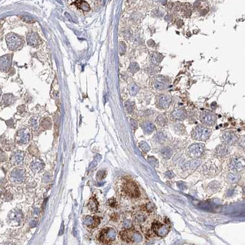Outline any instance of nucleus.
Wrapping results in <instances>:
<instances>
[{
  "mask_svg": "<svg viewBox=\"0 0 245 245\" xmlns=\"http://www.w3.org/2000/svg\"><path fill=\"white\" fill-rule=\"evenodd\" d=\"M123 194L130 198H137L140 196V192L137 185L129 179H124L121 184Z\"/></svg>",
  "mask_w": 245,
  "mask_h": 245,
  "instance_id": "f03ea898",
  "label": "nucleus"
},
{
  "mask_svg": "<svg viewBox=\"0 0 245 245\" xmlns=\"http://www.w3.org/2000/svg\"><path fill=\"white\" fill-rule=\"evenodd\" d=\"M139 146H140V148L142 150V151L144 152L145 153L149 152L150 150V146L145 142H141L139 144Z\"/></svg>",
  "mask_w": 245,
  "mask_h": 245,
  "instance_id": "cd10ccee",
  "label": "nucleus"
},
{
  "mask_svg": "<svg viewBox=\"0 0 245 245\" xmlns=\"http://www.w3.org/2000/svg\"><path fill=\"white\" fill-rule=\"evenodd\" d=\"M202 171L207 176H213L216 175L218 167L212 162H207L202 166Z\"/></svg>",
  "mask_w": 245,
  "mask_h": 245,
  "instance_id": "2eb2a0df",
  "label": "nucleus"
},
{
  "mask_svg": "<svg viewBox=\"0 0 245 245\" xmlns=\"http://www.w3.org/2000/svg\"><path fill=\"white\" fill-rule=\"evenodd\" d=\"M172 129L176 134L184 135L186 133V129L184 125L180 123H175L171 125Z\"/></svg>",
  "mask_w": 245,
  "mask_h": 245,
  "instance_id": "aec40b11",
  "label": "nucleus"
},
{
  "mask_svg": "<svg viewBox=\"0 0 245 245\" xmlns=\"http://www.w3.org/2000/svg\"><path fill=\"white\" fill-rule=\"evenodd\" d=\"M142 129L143 130V132L148 135L152 134L155 130V124L152 123V122H145L142 124Z\"/></svg>",
  "mask_w": 245,
  "mask_h": 245,
  "instance_id": "412c9836",
  "label": "nucleus"
},
{
  "mask_svg": "<svg viewBox=\"0 0 245 245\" xmlns=\"http://www.w3.org/2000/svg\"><path fill=\"white\" fill-rule=\"evenodd\" d=\"M152 228L155 234L159 237H162L168 234L170 227L167 224H162L160 221H155L152 224Z\"/></svg>",
  "mask_w": 245,
  "mask_h": 245,
  "instance_id": "6e6552de",
  "label": "nucleus"
},
{
  "mask_svg": "<svg viewBox=\"0 0 245 245\" xmlns=\"http://www.w3.org/2000/svg\"><path fill=\"white\" fill-rule=\"evenodd\" d=\"M165 176L169 178H173L175 176V174L172 171H168L165 173Z\"/></svg>",
  "mask_w": 245,
  "mask_h": 245,
  "instance_id": "f704fd0d",
  "label": "nucleus"
},
{
  "mask_svg": "<svg viewBox=\"0 0 245 245\" xmlns=\"http://www.w3.org/2000/svg\"><path fill=\"white\" fill-rule=\"evenodd\" d=\"M147 44H148V45H149L150 47H153V46L155 45V41H154L153 40H152V39L149 40L148 42H147Z\"/></svg>",
  "mask_w": 245,
  "mask_h": 245,
  "instance_id": "ea45409f",
  "label": "nucleus"
},
{
  "mask_svg": "<svg viewBox=\"0 0 245 245\" xmlns=\"http://www.w3.org/2000/svg\"><path fill=\"white\" fill-rule=\"evenodd\" d=\"M163 59V56L156 52H153L151 55V61L154 64H159Z\"/></svg>",
  "mask_w": 245,
  "mask_h": 245,
  "instance_id": "393cba45",
  "label": "nucleus"
},
{
  "mask_svg": "<svg viewBox=\"0 0 245 245\" xmlns=\"http://www.w3.org/2000/svg\"><path fill=\"white\" fill-rule=\"evenodd\" d=\"M84 223L87 227L94 228L99 225L100 223V219L97 216H85L84 219Z\"/></svg>",
  "mask_w": 245,
  "mask_h": 245,
  "instance_id": "dca6fc26",
  "label": "nucleus"
},
{
  "mask_svg": "<svg viewBox=\"0 0 245 245\" xmlns=\"http://www.w3.org/2000/svg\"><path fill=\"white\" fill-rule=\"evenodd\" d=\"M146 209L147 211L150 212V213H153V212H154L156 210V208L155 205L153 203L150 202V203L146 204Z\"/></svg>",
  "mask_w": 245,
  "mask_h": 245,
  "instance_id": "c756f323",
  "label": "nucleus"
},
{
  "mask_svg": "<svg viewBox=\"0 0 245 245\" xmlns=\"http://www.w3.org/2000/svg\"><path fill=\"white\" fill-rule=\"evenodd\" d=\"M120 236L122 240L127 243L139 242L142 240L141 235L131 228L120 232Z\"/></svg>",
  "mask_w": 245,
  "mask_h": 245,
  "instance_id": "423d86ee",
  "label": "nucleus"
},
{
  "mask_svg": "<svg viewBox=\"0 0 245 245\" xmlns=\"http://www.w3.org/2000/svg\"><path fill=\"white\" fill-rule=\"evenodd\" d=\"M156 123L158 126L160 127H164L167 125L168 123L167 117L164 115V114H161L156 119Z\"/></svg>",
  "mask_w": 245,
  "mask_h": 245,
  "instance_id": "b1692460",
  "label": "nucleus"
},
{
  "mask_svg": "<svg viewBox=\"0 0 245 245\" xmlns=\"http://www.w3.org/2000/svg\"><path fill=\"white\" fill-rule=\"evenodd\" d=\"M160 155L161 157L166 160L170 159L173 156V150L169 146H166L162 148L160 151Z\"/></svg>",
  "mask_w": 245,
  "mask_h": 245,
  "instance_id": "4be33fe9",
  "label": "nucleus"
},
{
  "mask_svg": "<svg viewBox=\"0 0 245 245\" xmlns=\"http://www.w3.org/2000/svg\"><path fill=\"white\" fill-rule=\"evenodd\" d=\"M139 69V66L137 63H132V64L130 65V70L133 72H136Z\"/></svg>",
  "mask_w": 245,
  "mask_h": 245,
  "instance_id": "473e14b6",
  "label": "nucleus"
},
{
  "mask_svg": "<svg viewBox=\"0 0 245 245\" xmlns=\"http://www.w3.org/2000/svg\"><path fill=\"white\" fill-rule=\"evenodd\" d=\"M239 138L235 133L233 131H226L222 134L221 140L224 144L228 146H232L238 143Z\"/></svg>",
  "mask_w": 245,
  "mask_h": 245,
  "instance_id": "9b49d317",
  "label": "nucleus"
},
{
  "mask_svg": "<svg viewBox=\"0 0 245 245\" xmlns=\"http://www.w3.org/2000/svg\"><path fill=\"white\" fill-rule=\"evenodd\" d=\"M126 105H127V110H128V112H129V113H131L132 112H133V109L132 108L133 107H132V106L130 105V104H126Z\"/></svg>",
  "mask_w": 245,
  "mask_h": 245,
  "instance_id": "58836bf2",
  "label": "nucleus"
},
{
  "mask_svg": "<svg viewBox=\"0 0 245 245\" xmlns=\"http://www.w3.org/2000/svg\"><path fill=\"white\" fill-rule=\"evenodd\" d=\"M228 167L232 172L238 173L245 169V159L240 155L233 156L230 159Z\"/></svg>",
  "mask_w": 245,
  "mask_h": 245,
  "instance_id": "39448f33",
  "label": "nucleus"
},
{
  "mask_svg": "<svg viewBox=\"0 0 245 245\" xmlns=\"http://www.w3.org/2000/svg\"><path fill=\"white\" fill-rule=\"evenodd\" d=\"M231 150L229 146L225 144H221L217 146L215 150V156L219 159H224L230 155Z\"/></svg>",
  "mask_w": 245,
  "mask_h": 245,
  "instance_id": "f8f14e48",
  "label": "nucleus"
},
{
  "mask_svg": "<svg viewBox=\"0 0 245 245\" xmlns=\"http://www.w3.org/2000/svg\"><path fill=\"white\" fill-rule=\"evenodd\" d=\"M170 83L171 81L169 78L163 75H158L154 78L153 80V86L155 90L162 91L168 89L170 87Z\"/></svg>",
  "mask_w": 245,
  "mask_h": 245,
  "instance_id": "0eeeda50",
  "label": "nucleus"
},
{
  "mask_svg": "<svg viewBox=\"0 0 245 245\" xmlns=\"http://www.w3.org/2000/svg\"><path fill=\"white\" fill-rule=\"evenodd\" d=\"M212 130L203 125H198L195 126L191 133V137L192 139L201 141L206 142L211 136Z\"/></svg>",
  "mask_w": 245,
  "mask_h": 245,
  "instance_id": "7ed1b4c3",
  "label": "nucleus"
},
{
  "mask_svg": "<svg viewBox=\"0 0 245 245\" xmlns=\"http://www.w3.org/2000/svg\"><path fill=\"white\" fill-rule=\"evenodd\" d=\"M221 185L218 181H213L210 182L207 187V192L208 193H210V194H213L218 191H219L221 189Z\"/></svg>",
  "mask_w": 245,
  "mask_h": 245,
  "instance_id": "f3484780",
  "label": "nucleus"
},
{
  "mask_svg": "<svg viewBox=\"0 0 245 245\" xmlns=\"http://www.w3.org/2000/svg\"><path fill=\"white\" fill-rule=\"evenodd\" d=\"M205 146L202 143H195L188 146L186 154L192 159H199L204 154Z\"/></svg>",
  "mask_w": 245,
  "mask_h": 245,
  "instance_id": "20e7f679",
  "label": "nucleus"
},
{
  "mask_svg": "<svg viewBox=\"0 0 245 245\" xmlns=\"http://www.w3.org/2000/svg\"><path fill=\"white\" fill-rule=\"evenodd\" d=\"M202 161L200 159H191L189 161L185 162L183 166L180 167L183 172L190 173L189 171H194L201 164Z\"/></svg>",
  "mask_w": 245,
  "mask_h": 245,
  "instance_id": "ddd939ff",
  "label": "nucleus"
},
{
  "mask_svg": "<svg viewBox=\"0 0 245 245\" xmlns=\"http://www.w3.org/2000/svg\"><path fill=\"white\" fill-rule=\"evenodd\" d=\"M187 112L185 109L182 107L175 108L171 113V119L175 121H183L187 117Z\"/></svg>",
  "mask_w": 245,
  "mask_h": 245,
  "instance_id": "4468645a",
  "label": "nucleus"
},
{
  "mask_svg": "<svg viewBox=\"0 0 245 245\" xmlns=\"http://www.w3.org/2000/svg\"><path fill=\"white\" fill-rule=\"evenodd\" d=\"M6 245H12V244H11V243H8V244H6Z\"/></svg>",
  "mask_w": 245,
  "mask_h": 245,
  "instance_id": "79ce46f5",
  "label": "nucleus"
},
{
  "mask_svg": "<svg viewBox=\"0 0 245 245\" xmlns=\"http://www.w3.org/2000/svg\"><path fill=\"white\" fill-rule=\"evenodd\" d=\"M155 139L159 144H164L168 141V136L164 131H159L155 134Z\"/></svg>",
  "mask_w": 245,
  "mask_h": 245,
  "instance_id": "6ab92c4d",
  "label": "nucleus"
},
{
  "mask_svg": "<svg viewBox=\"0 0 245 245\" xmlns=\"http://www.w3.org/2000/svg\"><path fill=\"white\" fill-rule=\"evenodd\" d=\"M226 182L229 184H236L237 183L240 179V176L237 173L229 172L225 176Z\"/></svg>",
  "mask_w": 245,
  "mask_h": 245,
  "instance_id": "a211bd4d",
  "label": "nucleus"
},
{
  "mask_svg": "<svg viewBox=\"0 0 245 245\" xmlns=\"http://www.w3.org/2000/svg\"><path fill=\"white\" fill-rule=\"evenodd\" d=\"M146 216L144 214L139 213H136L134 215V219L136 222L140 224V223L143 222L146 220Z\"/></svg>",
  "mask_w": 245,
  "mask_h": 245,
  "instance_id": "bb28decb",
  "label": "nucleus"
},
{
  "mask_svg": "<svg viewBox=\"0 0 245 245\" xmlns=\"http://www.w3.org/2000/svg\"><path fill=\"white\" fill-rule=\"evenodd\" d=\"M117 234L112 227H105L97 235V239L106 245H113L116 241Z\"/></svg>",
  "mask_w": 245,
  "mask_h": 245,
  "instance_id": "f257e3e1",
  "label": "nucleus"
},
{
  "mask_svg": "<svg viewBox=\"0 0 245 245\" xmlns=\"http://www.w3.org/2000/svg\"><path fill=\"white\" fill-rule=\"evenodd\" d=\"M138 87L136 85H133L130 88V92L131 93V94L133 95H135L137 94V91H138Z\"/></svg>",
  "mask_w": 245,
  "mask_h": 245,
  "instance_id": "72a5a7b5",
  "label": "nucleus"
},
{
  "mask_svg": "<svg viewBox=\"0 0 245 245\" xmlns=\"http://www.w3.org/2000/svg\"><path fill=\"white\" fill-rule=\"evenodd\" d=\"M89 210L92 213H96L98 210V202L95 198L93 197L90 199L88 204Z\"/></svg>",
  "mask_w": 245,
  "mask_h": 245,
  "instance_id": "5701e85b",
  "label": "nucleus"
},
{
  "mask_svg": "<svg viewBox=\"0 0 245 245\" xmlns=\"http://www.w3.org/2000/svg\"><path fill=\"white\" fill-rule=\"evenodd\" d=\"M243 194L245 195V188L243 189Z\"/></svg>",
  "mask_w": 245,
  "mask_h": 245,
  "instance_id": "a19ab883",
  "label": "nucleus"
},
{
  "mask_svg": "<svg viewBox=\"0 0 245 245\" xmlns=\"http://www.w3.org/2000/svg\"><path fill=\"white\" fill-rule=\"evenodd\" d=\"M237 143L240 149L245 151V135L242 136L241 137L239 138V140Z\"/></svg>",
  "mask_w": 245,
  "mask_h": 245,
  "instance_id": "c85d7f7f",
  "label": "nucleus"
},
{
  "mask_svg": "<svg viewBox=\"0 0 245 245\" xmlns=\"http://www.w3.org/2000/svg\"><path fill=\"white\" fill-rule=\"evenodd\" d=\"M200 120L204 126H212L216 123V117L210 111H204L201 113Z\"/></svg>",
  "mask_w": 245,
  "mask_h": 245,
  "instance_id": "1a4fd4ad",
  "label": "nucleus"
},
{
  "mask_svg": "<svg viewBox=\"0 0 245 245\" xmlns=\"http://www.w3.org/2000/svg\"><path fill=\"white\" fill-rule=\"evenodd\" d=\"M123 225L124 227L127 228H127H130V227H132V223L129 221H125L123 223Z\"/></svg>",
  "mask_w": 245,
  "mask_h": 245,
  "instance_id": "e433bc0d",
  "label": "nucleus"
},
{
  "mask_svg": "<svg viewBox=\"0 0 245 245\" xmlns=\"http://www.w3.org/2000/svg\"><path fill=\"white\" fill-rule=\"evenodd\" d=\"M107 205H109L111 208H116L117 207V205H118V203H117L116 199H114V198H112V199H109L107 202Z\"/></svg>",
  "mask_w": 245,
  "mask_h": 245,
  "instance_id": "2f4dec72",
  "label": "nucleus"
},
{
  "mask_svg": "<svg viewBox=\"0 0 245 245\" xmlns=\"http://www.w3.org/2000/svg\"><path fill=\"white\" fill-rule=\"evenodd\" d=\"M105 175H106L105 172L103 171V170H101V171H100L99 172L97 173V178H99V179H101L104 178Z\"/></svg>",
  "mask_w": 245,
  "mask_h": 245,
  "instance_id": "c9c22d12",
  "label": "nucleus"
},
{
  "mask_svg": "<svg viewBox=\"0 0 245 245\" xmlns=\"http://www.w3.org/2000/svg\"><path fill=\"white\" fill-rule=\"evenodd\" d=\"M110 219L112 221H117L118 219V215L117 213H113L111 216H110Z\"/></svg>",
  "mask_w": 245,
  "mask_h": 245,
  "instance_id": "4c0bfd02",
  "label": "nucleus"
},
{
  "mask_svg": "<svg viewBox=\"0 0 245 245\" xmlns=\"http://www.w3.org/2000/svg\"><path fill=\"white\" fill-rule=\"evenodd\" d=\"M148 161H149V162L153 166H154L155 167H158L159 166V162H158V159L156 158L153 157V156H150L149 158V159H148Z\"/></svg>",
  "mask_w": 245,
  "mask_h": 245,
  "instance_id": "7c9ffc66",
  "label": "nucleus"
},
{
  "mask_svg": "<svg viewBox=\"0 0 245 245\" xmlns=\"http://www.w3.org/2000/svg\"><path fill=\"white\" fill-rule=\"evenodd\" d=\"M74 3L75 4V5L80 9H82L83 11H88L90 9V8L88 5V4L84 1H77L75 2H74Z\"/></svg>",
  "mask_w": 245,
  "mask_h": 245,
  "instance_id": "a878e982",
  "label": "nucleus"
},
{
  "mask_svg": "<svg viewBox=\"0 0 245 245\" xmlns=\"http://www.w3.org/2000/svg\"><path fill=\"white\" fill-rule=\"evenodd\" d=\"M172 98L168 94H161L156 96V104L161 109H166L171 104Z\"/></svg>",
  "mask_w": 245,
  "mask_h": 245,
  "instance_id": "9d476101",
  "label": "nucleus"
}]
</instances>
